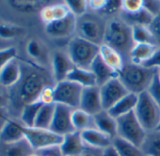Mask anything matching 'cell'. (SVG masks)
<instances>
[{
	"instance_id": "816d5d0a",
	"label": "cell",
	"mask_w": 160,
	"mask_h": 156,
	"mask_svg": "<svg viewBox=\"0 0 160 156\" xmlns=\"http://www.w3.org/2000/svg\"><path fill=\"white\" fill-rule=\"evenodd\" d=\"M6 105V99L2 93H0V108H3Z\"/></svg>"
},
{
	"instance_id": "d6a6232c",
	"label": "cell",
	"mask_w": 160,
	"mask_h": 156,
	"mask_svg": "<svg viewBox=\"0 0 160 156\" xmlns=\"http://www.w3.org/2000/svg\"><path fill=\"white\" fill-rule=\"evenodd\" d=\"M132 27V37L133 41L136 43H145L152 44L157 46L155 39L150 30L149 27L144 26H133Z\"/></svg>"
},
{
	"instance_id": "83f0119b",
	"label": "cell",
	"mask_w": 160,
	"mask_h": 156,
	"mask_svg": "<svg viewBox=\"0 0 160 156\" xmlns=\"http://www.w3.org/2000/svg\"><path fill=\"white\" fill-rule=\"evenodd\" d=\"M122 20L125 22L127 25L130 27L133 26H144V27H149L152 20L153 16L148 12L144 8L140 10L139 12L136 13H122Z\"/></svg>"
},
{
	"instance_id": "ee69618b",
	"label": "cell",
	"mask_w": 160,
	"mask_h": 156,
	"mask_svg": "<svg viewBox=\"0 0 160 156\" xmlns=\"http://www.w3.org/2000/svg\"><path fill=\"white\" fill-rule=\"evenodd\" d=\"M146 68L149 69H155V70H160V46H158L153 53L152 56L144 64L142 65Z\"/></svg>"
},
{
	"instance_id": "c3c4849f",
	"label": "cell",
	"mask_w": 160,
	"mask_h": 156,
	"mask_svg": "<svg viewBox=\"0 0 160 156\" xmlns=\"http://www.w3.org/2000/svg\"><path fill=\"white\" fill-rule=\"evenodd\" d=\"M77 156H104V155H103L102 149H93V148L87 146L85 150Z\"/></svg>"
},
{
	"instance_id": "db71d44e",
	"label": "cell",
	"mask_w": 160,
	"mask_h": 156,
	"mask_svg": "<svg viewBox=\"0 0 160 156\" xmlns=\"http://www.w3.org/2000/svg\"><path fill=\"white\" fill-rule=\"evenodd\" d=\"M157 76H158V79L160 81V70H158V71H157Z\"/></svg>"
},
{
	"instance_id": "ffe728a7",
	"label": "cell",
	"mask_w": 160,
	"mask_h": 156,
	"mask_svg": "<svg viewBox=\"0 0 160 156\" xmlns=\"http://www.w3.org/2000/svg\"><path fill=\"white\" fill-rule=\"evenodd\" d=\"M99 56L111 69H113L118 73L122 70L126 63L121 53L107 44L100 45Z\"/></svg>"
},
{
	"instance_id": "2e32d148",
	"label": "cell",
	"mask_w": 160,
	"mask_h": 156,
	"mask_svg": "<svg viewBox=\"0 0 160 156\" xmlns=\"http://www.w3.org/2000/svg\"><path fill=\"white\" fill-rule=\"evenodd\" d=\"M94 117V122H95V127L98 129L100 132L104 133L110 138L114 139L118 135V124H117V119L113 118L108 111L107 110H102Z\"/></svg>"
},
{
	"instance_id": "f5cc1de1",
	"label": "cell",
	"mask_w": 160,
	"mask_h": 156,
	"mask_svg": "<svg viewBox=\"0 0 160 156\" xmlns=\"http://www.w3.org/2000/svg\"><path fill=\"white\" fill-rule=\"evenodd\" d=\"M28 156H41V155H40V153L38 151H32Z\"/></svg>"
},
{
	"instance_id": "3957f363",
	"label": "cell",
	"mask_w": 160,
	"mask_h": 156,
	"mask_svg": "<svg viewBox=\"0 0 160 156\" xmlns=\"http://www.w3.org/2000/svg\"><path fill=\"white\" fill-rule=\"evenodd\" d=\"M103 44H107L121 53L127 63L130 53L135 46L132 27L122 20H111L107 24Z\"/></svg>"
},
{
	"instance_id": "e0dca14e",
	"label": "cell",
	"mask_w": 160,
	"mask_h": 156,
	"mask_svg": "<svg viewBox=\"0 0 160 156\" xmlns=\"http://www.w3.org/2000/svg\"><path fill=\"white\" fill-rule=\"evenodd\" d=\"M82 135V138L86 144V146L97 149H102L104 150L105 149L110 147L112 145L113 139L105 134L104 133L100 132L98 129H89L83 132H80Z\"/></svg>"
},
{
	"instance_id": "681fc988",
	"label": "cell",
	"mask_w": 160,
	"mask_h": 156,
	"mask_svg": "<svg viewBox=\"0 0 160 156\" xmlns=\"http://www.w3.org/2000/svg\"><path fill=\"white\" fill-rule=\"evenodd\" d=\"M103 155L104 156H121L119 154V152L117 151V149L113 147V145H111L110 147L105 149L103 150Z\"/></svg>"
},
{
	"instance_id": "11a10c76",
	"label": "cell",
	"mask_w": 160,
	"mask_h": 156,
	"mask_svg": "<svg viewBox=\"0 0 160 156\" xmlns=\"http://www.w3.org/2000/svg\"><path fill=\"white\" fill-rule=\"evenodd\" d=\"M157 130H160V124H159V126L157 127Z\"/></svg>"
},
{
	"instance_id": "4316f807",
	"label": "cell",
	"mask_w": 160,
	"mask_h": 156,
	"mask_svg": "<svg viewBox=\"0 0 160 156\" xmlns=\"http://www.w3.org/2000/svg\"><path fill=\"white\" fill-rule=\"evenodd\" d=\"M140 149L145 156H160V130L147 132Z\"/></svg>"
},
{
	"instance_id": "ac0fdd59",
	"label": "cell",
	"mask_w": 160,
	"mask_h": 156,
	"mask_svg": "<svg viewBox=\"0 0 160 156\" xmlns=\"http://www.w3.org/2000/svg\"><path fill=\"white\" fill-rule=\"evenodd\" d=\"M90 70L93 72L96 78V83L98 87L103 86L109 80L119 76V73L111 69L102 58L98 56L92 62Z\"/></svg>"
},
{
	"instance_id": "5bb4252c",
	"label": "cell",
	"mask_w": 160,
	"mask_h": 156,
	"mask_svg": "<svg viewBox=\"0 0 160 156\" xmlns=\"http://www.w3.org/2000/svg\"><path fill=\"white\" fill-rule=\"evenodd\" d=\"M53 67V78L56 83L64 81L67 79L69 73L75 67L68 53L57 52L53 56L52 59Z\"/></svg>"
},
{
	"instance_id": "cb8c5ba5",
	"label": "cell",
	"mask_w": 160,
	"mask_h": 156,
	"mask_svg": "<svg viewBox=\"0 0 160 156\" xmlns=\"http://www.w3.org/2000/svg\"><path fill=\"white\" fill-rule=\"evenodd\" d=\"M66 80L74 82L83 88L97 86L95 75L90 69L74 67L69 73Z\"/></svg>"
},
{
	"instance_id": "d6986e66",
	"label": "cell",
	"mask_w": 160,
	"mask_h": 156,
	"mask_svg": "<svg viewBox=\"0 0 160 156\" xmlns=\"http://www.w3.org/2000/svg\"><path fill=\"white\" fill-rule=\"evenodd\" d=\"M23 71L19 63L13 59L0 71V84L4 87H13L19 83Z\"/></svg>"
},
{
	"instance_id": "1f68e13d",
	"label": "cell",
	"mask_w": 160,
	"mask_h": 156,
	"mask_svg": "<svg viewBox=\"0 0 160 156\" xmlns=\"http://www.w3.org/2000/svg\"><path fill=\"white\" fill-rule=\"evenodd\" d=\"M55 105H43L35 120L34 127L35 128H40V129H50L53 117H54V112H55Z\"/></svg>"
},
{
	"instance_id": "d590c367",
	"label": "cell",
	"mask_w": 160,
	"mask_h": 156,
	"mask_svg": "<svg viewBox=\"0 0 160 156\" xmlns=\"http://www.w3.org/2000/svg\"><path fill=\"white\" fill-rule=\"evenodd\" d=\"M24 32V29L21 27L3 23L0 24V38L2 39H12L20 36Z\"/></svg>"
},
{
	"instance_id": "44dd1931",
	"label": "cell",
	"mask_w": 160,
	"mask_h": 156,
	"mask_svg": "<svg viewBox=\"0 0 160 156\" xmlns=\"http://www.w3.org/2000/svg\"><path fill=\"white\" fill-rule=\"evenodd\" d=\"M25 139L22 125L19 123L10 120L4 125L0 131V140L7 145L14 144Z\"/></svg>"
},
{
	"instance_id": "4fadbf2b",
	"label": "cell",
	"mask_w": 160,
	"mask_h": 156,
	"mask_svg": "<svg viewBox=\"0 0 160 156\" xmlns=\"http://www.w3.org/2000/svg\"><path fill=\"white\" fill-rule=\"evenodd\" d=\"M45 32L54 38L68 37L76 32V17L70 13L62 19L45 25Z\"/></svg>"
},
{
	"instance_id": "b9f144b4",
	"label": "cell",
	"mask_w": 160,
	"mask_h": 156,
	"mask_svg": "<svg viewBox=\"0 0 160 156\" xmlns=\"http://www.w3.org/2000/svg\"><path fill=\"white\" fill-rule=\"evenodd\" d=\"M149 28L155 39L157 46H160V13L153 17V20L149 26Z\"/></svg>"
},
{
	"instance_id": "e575fe53",
	"label": "cell",
	"mask_w": 160,
	"mask_h": 156,
	"mask_svg": "<svg viewBox=\"0 0 160 156\" xmlns=\"http://www.w3.org/2000/svg\"><path fill=\"white\" fill-rule=\"evenodd\" d=\"M70 12L76 18L81 17L87 13L88 11V1L86 0H69L65 2Z\"/></svg>"
},
{
	"instance_id": "4dcf8cb0",
	"label": "cell",
	"mask_w": 160,
	"mask_h": 156,
	"mask_svg": "<svg viewBox=\"0 0 160 156\" xmlns=\"http://www.w3.org/2000/svg\"><path fill=\"white\" fill-rule=\"evenodd\" d=\"M42 105H43L42 103H41L40 101H37V102H34V103H31L23 106L22 114H21V120L24 126L34 127L37 115Z\"/></svg>"
},
{
	"instance_id": "6da1fadb",
	"label": "cell",
	"mask_w": 160,
	"mask_h": 156,
	"mask_svg": "<svg viewBox=\"0 0 160 156\" xmlns=\"http://www.w3.org/2000/svg\"><path fill=\"white\" fill-rule=\"evenodd\" d=\"M15 104L20 106L39 101L42 90L46 86H51L44 72L37 69H30L27 73L22 74V78L17 84Z\"/></svg>"
},
{
	"instance_id": "8d00e7d4",
	"label": "cell",
	"mask_w": 160,
	"mask_h": 156,
	"mask_svg": "<svg viewBox=\"0 0 160 156\" xmlns=\"http://www.w3.org/2000/svg\"><path fill=\"white\" fill-rule=\"evenodd\" d=\"M27 51L31 57L36 59L42 58L45 53V49L43 48V46L38 41L35 40H31L28 41L27 46Z\"/></svg>"
},
{
	"instance_id": "277c9868",
	"label": "cell",
	"mask_w": 160,
	"mask_h": 156,
	"mask_svg": "<svg viewBox=\"0 0 160 156\" xmlns=\"http://www.w3.org/2000/svg\"><path fill=\"white\" fill-rule=\"evenodd\" d=\"M100 45L92 43L78 36L72 38L68 45V55L75 67L90 69L99 56Z\"/></svg>"
},
{
	"instance_id": "ba28073f",
	"label": "cell",
	"mask_w": 160,
	"mask_h": 156,
	"mask_svg": "<svg viewBox=\"0 0 160 156\" xmlns=\"http://www.w3.org/2000/svg\"><path fill=\"white\" fill-rule=\"evenodd\" d=\"M117 119L119 137L140 148L147 132L139 123L134 112L120 117Z\"/></svg>"
},
{
	"instance_id": "7c38bea8",
	"label": "cell",
	"mask_w": 160,
	"mask_h": 156,
	"mask_svg": "<svg viewBox=\"0 0 160 156\" xmlns=\"http://www.w3.org/2000/svg\"><path fill=\"white\" fill-rule=\"evenodd\" d=\"M79 108L92 116L104 110L102 105L100 88L98 86L83 88Z\"/></svg>"
},
{
	"instance_id": "9a60e30c",
	"label": "cell",
	"mask_w": 160,
	"mask_h": 156,
	"mask_svg": "<svg viewBox=\"0 0 160 156\" xmlns=\"http://www.w3.org/2000/svg\"><path fill=\"white\" fill-rule=\"evenodd\" d=\"M86 147L81 133L77 131L64 135L59 146L63 156H77L85 150Z\"/></svg>"
},
{
	"instance_id": "f907efd6",
	"label": "cell",
	"mask_w": 160,
	"mask_h": 156,
	"mask_svg": "<svg viewBox=\"0 0 160 156\" xmlns=\"http://www.w3.org/2000/svg\"><path fill=\"white\" fill-rule=\"evenodd\" d=\"M9 121V119L6 115L4 108H0V131L4 127V125Z\"/></svg>"
},
{
	"instance_id": "60d3db41",
	"label": "cell",
	"mask_w": 160,
	"mask_h": 156,
	"mask_svg": "<svg viewBox=\"0 0 160 156\" xmlns=\"http://www.w3.org/2000/svg\"><path fill=\"white\" fill-rule=\"evenodd\" d=\"M39 101L42 103L43 105H55V91H54V86H46L39 98Z\"/></svg>"
},
{
	"instance_id": "484cf974",
	"label": "cell",
	"mask_w": 160,
	"mask_h": 156,
	"mask_svg": "<svg viewBox=\"0 0 160 156\" xmlns=\"http://www.w3.org/2000/svg\"><path fill=\"white\" fill-rule=\"evenodd\" d=\"M72 122L77 132H83L89 129H95L94 117L82 109H73L72 113Z\"/></svg>"
},
{
	"instance_id": "f1b7e54d",
	"label": "cell",
	"mask_w": 160,
	"mask_h": 156,
	"mask_svg": "<svg viewBox=\"0 0 160 156\" xmlns=\"http://www.w3.org/2000/svg\"><path fill=\"white\" fill-rule=\"evenodd\" d=\"M112 145L121 156H145L142 149L139 147L119 136L113 139Z\"/></svg>"
},
{
	"instance_id": "7a4b0ae2",
	"label": "cell",
	"mask_w": 160,
	"mask_h": 156,
	"mask_svg": "<svg viewBox=\"0 0 160 156\" xmlns=\"http://www.w3.org/2000/svg\"><path fill=\"white\" fill-rule=\"evenodd\" d=\"M157 71L155 69L127 62L119 72V79L129 93L138 95L148 90Z\"/></svg>"
},
{
	"instance_id": "f546056e",
	"label": "cell",
	"mask_w": 160,
	"mask_h": 156,
	"mask_svg": "<svg viewBox=\"0 0 160 156\" xmlns=\"http://www.w3.org/2000/svg\"><path fill=\"white\" fill-rule=\"evenodd\" d=\"M10 6L20 12L23 13H32L38 11H42V9L45 6V2L37 1V0H11L8 2Z\"/></svg>"
},
{
	"instance_id": "5b68a950",
	"label": "cell",
	"mask_w": 160,
	"mask_h": 156,
	"mask_svg": "<svg viewBox=\"0 0 160 156\" xmlns=\"http://www.w3.org/2000/svg\"><path fill=\"white\" fill-rule=\"evenodd\" d=\"M134 113L146 132L156 130L160 124V107L152 100L148 91L138 94Z\"/></svg>"
},
{
	"instance_id": "603a6c76",
	"label": "cell",
	"mask_w": 160,
	"mask_h": 156,
	"mask_svg": "<svg viewBox=\"0 0 160 156\" xmlns=\"http://www.w3.org/2000/svg\"><path fill=\"white\" fill-rule=\"evenodd\" d=\"M70 11L65 3L54 4V5H47L42 9L40 12L41 18L45 25L53 23L57 20L62 19L70 14Z\"/></svg>"
},
{
	"instance_id": "bcb514c9",
	"label": "cell",
	"mask_w": 160,
	"mask_h": 156,
	"mask_svg": "<svg viewBox=\"0 0 160 156\" xmlns=\"http://www.w3.org/2000/svg\"><path fill=\"white\" fill-rule=\"evenodd\" d=\"M107 3H108L107 0H92V1H88V6L92 11L103 12V10L107 6Z\"/></svg>"
},
{
	"instance_id": "7dc6e473",
	"label": "cell",
	"mask_w": 160,
	"mask_h": 156,
	"mask_svg": "<svg viewBox=\"0 0 160 156\" xmlns=\"http://www.w3.org/2000/svg\"><path fill=\"white\" fill-rule=\"evenodd\" d=\"M38 152L40 153L41 156H63L61 153L59 146L42 149V150H39Z\"/></svg>"
},
{
	"instance_id": "7402d4cb",
	"label": "cell",
	"mask_w": 160,
	"mask_h": 156,
	"mask_svg": "<svg viewBox=\"0 0 160 156\" xmlns=\"http://www.w3.org/2000/svg\"><path fill=\"white\" fill-rule=\"evenodd\" d=\"M138 95L134 93H128L122 100H120L113 107L108 110V113L115 119L122 117L126 114L134 112L138 104Z\"/></svg>"
},
{
	"instance_id": "f6af8a7d",
	"label": "cell",
	"mask_w": 160,
	"mask_h": 156,
	"mask_svg": "<svg viewBox=\"0 0 160 156\" xmlns=\"http://www.w3.org/2000/svg\"><path fill=\"white\" fill-rule=\"evenodd\" d=\"M119 10H122V1H108L107 6L102 12L111 14L117 12Z\"/></svg>"
},
{
	"instance_id": "d4e9b609",
	"label": "cell",
	"mask_w": 160,
	"mask_h": 156,
	"mask_svg": "<svg viewBox=\"0 0 160 156\" xmlns=\"http://www.w3.org/2000/svg\"><path fill=\"white\" fill-rule=\"evenodd\" d=\"M157 47L152 44L136 43L130 53L129 62L137 65H144L152 56Z\"/></svg>"
},
{
	"instance_id": "52a82bcc",
	"label": "cell",
	"mask_w": 160,
	"mask_h": 156,
	"mask_svg": "<svg viewBox=\"0 0 160 156\" xmlns=\"http://www.w3.org/2000/svg\"><path fill=\"white\" fill-rule=\"evenodd\" d=\"M22 130L25 139L34 151L60 146L63 139V136L55 134L50 129H40L22 125Z\"/></svg>"
},
{
	"instance_id": "9c48e42d",
	"label": "cell",
	"mask_w": 160,
	"mask_h": 156,
	"mask_svg": "<svg viewBox=\"0 0 160 156\" xmlns=\"http://www.w3.org/2000/svg\"><path fill=\"white\" fill-rule=\"evenodd\" d=\"M82 90L83 87L69 80L56 83L54 86L55 103L77 109L79 108Z\"/></svg>"
},
{
	"instance_id": "30bf717a",
	"label": "cell",
	"mask_w": 160,
	"mask_h": 156,
	"mask_svg": "<svg viewBox=\"0 0 160 156\" xmlns=\"http://www.w3.org/2000/svg\"><path fill=\"white\" fill-rule=\"evenodd\" d=\"M99 88L103 109L107 111H108L120 100H122L125 95L129 93L119 79V76L109 80Z\"/></svg>"
},
{
	"instance_id": "74e56055",
	"label": "cell",
	"mask_w": 160,
	"mask_h": 156,
	"mask_svg": "<svg viewBox=\"0 0 160 156\" xmlns=\"http://www.w3.org/2000/svg\"><path fill=\"white\" fill-rule=\"evenodd\" d=\"M143 9V0H123L122 12L124 13H136Z\"/></svg>"
},
{
	"instance_id": "f35d334b",
	"label": "cell",
	"mask_w": 160,
	"mask_h": 156,
	"mask_svg": "<svg viewBox=\"0 0 160 156\" xmlns=\"http://www.w3.org/2000/svg\"><path fill=\"white\" fill-rule=\"evenodd\" d=\"M16 53L17 52L14 47H9L0 50V71L7 64H9L15 58Z\"/></svg>"
},
{
	"instance_id": "8992f818",
	"label": "cell",
	"mask_w": 160,
	"mask_h": 156,
	"mask_svg": "<svg viewBox=\"0 0 160 156\" xmlns=\"http://www.w3.org/2000/svg\"><path fill=\"white\" fill-rule=\"evenodd\" d=\"M107 24L95 14L86 13L76 18L77 36L92 43L101 45L104 43Z\"/></svg>"
},
{
	"instance_id": "836d02e7",
	"label": "cell",
	"mask_w": 160,
	"mask_h": 156,
	"mask_svg": "<svg viewBox=\"0 0 160 156\" xmlns=\"http://www.w3.org/2000/svg\"><path fill=\"white\" fill-rule=\"evenodd\" d=\"M32 151H34L28 141L23 139L20 142L8 145L5 150V156H28Z\"/></svg>"
},
{
	"instance_id": "8fae6325",
	"label": "cell",
	"mask_w": 160,
	"mask_h": 156,
	"mask_svg": "<svg viewBox=\"0 0 160 156\" xmlns=\"http://www.w3.org/2000/svg\"><path fill=\"white\" fill-rule=\"evenodd\" d=\"M72 110L73 109L69 106L60 104H56L50 130L61 136L74 132L75 130L72 122Z\"/></svg>"
},
{
	"instance_id": "ab89813d",
	"label": "cell",
	"mask_w": 160,
	"mask_h": 156,
	"mask_svg": "<svg viewBox=\"0 0 160 156\" xmlns=\"http://www.w3.org/2000/svg\"><path fill=\"white\" fill-rule=\"evenodd\" d=\"M147 91L151 95L152 100L156 103V105L160 107V81L158 79L157 73L154 76L153 80Z\"/></svg>"
},
{
	"instance_id": "7bdbcfd3",
	"label": "cell",
	"mask_w": 160,
	"mask_h": 156,
	"mask_svg": "<svg viewBox=\"0 0 160 156\" xmlns=\"http://www.w3.org/2000/svg\"><path fill=\"white\" fill-rule=\"evenodd\" d=\"M143 8L154 17L160 13V1L158 0H144Z\"/></svg>"
}]
</instances>
